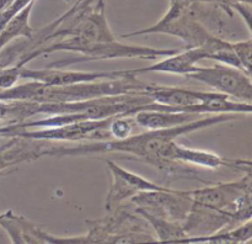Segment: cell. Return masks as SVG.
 Here are the masks:
<instances>
[{
	"label": "cell",
	"instance_id": "obj_25",
	"mask_svg": "<svg viewBox=\"0 0 252 244\" xmlns=\"http://www.w3.org/2000/svg\"><path fill=\"white\" fill-rule=\"evenodd\" d=\"M239 4H245V5H252V0H213V5L221 10L223 12L228 14L229 16L234 15V6Z\"/></svg>",
	"mask_w": 252,
	"mask_h": 244
},
{
	"label": "cell",
	"instance_id": "obj_23",
	"mask_svg": "<svg viewBox=\"0 0 252 244\" xmlns=\"http://www.w3.org/2000/svg\"><path fill=\"white\" fill-rule=\"evenodd\" d=\"M234 52H235L236 57L240 61L241 68L246 74L251 75V68H252V39L249 37L245 41L239 42H231Z\"/></svg>",
	"mask_w": 252,
	"mask_h": 244
},
{
	"label": "cell",
	"instance_id": "obj_22",
	"mask_svg": "<svg viewBox=\"0 0 252 244\" xmlns=\"http://www.w3.org/2000/svg\"><path fill=\"white\" fill-rule=\"evenodd\" d=\"M137 126L133 116H115L111 120L108 131L112 139H123L134 132Z\"/></svg>",
	"mask_w": 252,
	"mask_h": 244
},
{
	"label": "cell",
	"instance_id": "obj_27",
	"mask_svg": "<svg viewBox=\"0 0 252 244\" xmlns=\"http://www.w3.org/2000/svg\"><path fill=\"white\" fill-rule=\"evenodd\" d=\"M169 2L182 5V6H189L193 4H213V0H169Z\"/></svg>",
	"mask_w": 252,
	"mask_h": 244
},
{
	"label": "cell",
	"instance_id": "obj_13",
	"mask_svg": "<svg viewBox=\"0 0 252 244\" xmlns=\"http://www.w3.org/2000/svg\"><path fill=\"white\" fill-rule=\"evenodd\" d=\"M238 224H240V222L230 212L211 209L193 202L182 226L186 237H202L233 228Z\"/></svg>",
	"mask_w": 252,
	"mask_h": 244
},
{
	"label": "cell",
	"instance_id": "obj_17",
	"mask_svg": "<svg viewBox=\"0 0 252 244\" xmlns=\"http://www.w3.org/2000/svg\"><path fill=\"white\" fill-rule=\"evenodd\" d=\"M216 93L217 91H197L180 88V86L148 84L142 94L152 99L154 103L172 106V107H186V106L198 105L216 95Z\"/></svg>",
	"mask_w": 252,
	"mask_h": 244
},
{
	"label": "cell",
	"instance_id": "obj_19",
	"mask_svg": "<svg viewBox=\"0 0 252 244\" xmlns=\"http://www.w3.org/2000/svg\"><path fill=\"white\" fill-rule=\"evenodd\" d=\"M36 1L30 2L21 11L11 17L0 31V51L19 38H31L36 29L30 25V16Z\"/></svg>",
	"mask_w": 252,
	"mask_h": 244
},
{
	"label": "cell",
	"instance_id": "obj_15",
	"mask_svg": "<svg viewBox=\"0 0 252 244\" xmlns=\"http://www.w3.org/2000/svg\"><path fill=\"white\" fill-rule=\"evenodd\" d=\"M53 142L26 137H10L0 144V176L9 174L19 164L43 157V150Z\"/></svg>",
	"mask_w": 252,
	"mask_h": 244
},
{
	"label": "cell",
	"instance_id": "obj_11",
	"mask_svg": "<svg viewBox=\"0 0 252 244\" xmlns=\"http://www.w3.org/2000/svg\"><path fill=\"white\" fill-rule=\"evenodd\" d=\"M162 159L165 162H180L185 164H192L196 167H202L204 169H219V168H230L239 172L250 173L251 160L250 159H228L219 154L208 150L189 148L185 145L177 144L172 140L162 153Z\"/></svg>",
	"mask_w": 252,
	"mask_h": 244
},
{
	"label": "cell",
	"instance_id": "obj_10",
	"mask_svg": "<svg viewBox=\"0 0 252 244\" xmlns=\"http://www.w3.org/2000/svg\"><path fill=\"white\" fill-rule=\"evenodd\" d=\"M110 173V187L105 200L106 212L113 211L122 204L129 201L133 196L143 191L164 190L167 186L157 184L142 175L121 167L111 159H103Z\"/></svg>",
	"mask_w": 252,
	"mask_h": 244
},
{
	"label": "cell",
	"instance_id": "obj_3",
	"mask_svg": "<svg viewBox=\"0 0 252 244\" xmlns=\"http://www.w3.org/2000/svg\"><path fill=\"white\" fill-rule=\"evenodd\" d=\"M148 83L137 75H128L110 80L91 83L71 84V85H47L39 81L30 80L9 89L0 90V100H26L34 103H69L88 100L105 95L143 93Z\"/></svg>",
	"mask_w": 252,
	"mask_h": 244
},
{
	"label": "cell",
	"instance_id": "obj_21",
	"mask_svg": "<svg viewBox=\"0 0 252 244\" xmlns=\"http://www.w3.org/2000/svg\"><path fill=\"white\" fill-rule=\"evenodd\" d=\"M137 212V211H135ZM149 223L158 239V243H179L181 239L186 238L184 226L181 222L170 221V219L155 217L145 212H137Z\"/></svg>",
	"mask_w": 252,
	"mask_h": 244
},
{
	"label": "cell",
	"instance_id": "obj_28",
	"mask_svg": "<svg viewBox=\"0 0 252 244\" xmlns=\"http://www.w3.org/2000/svg\"><path fill=\"white\" fill-rule=\"evenodd\" d=\"M14 1L15 0H0V12H2L4 10H6V9H9Z\"/></svg>",
	"mask_w": 252,
	"mask_h": 244
},
{
	"label": "cell",
	"instance_id": "obj_20",
	"mask_svg": "<svg viewBox=\"0 0 252 244\" xmlns=\"http://www.w3.org/2000/svg\"><path fill=\"white\" fill-rule=\"evenodd\" d=\"M252 239V219L243 222L233 228L223 229L213 234L202 237H186L179 243H216V244H239L249 243Z\"/></svg>",
	"mask_w": 252,
	"mask_h": 244
},
{
	"label": "cell",
	"instance_id": "obj_4",
	"mask_svg": "<svg viewBox=\"0 0 252 244\" xmlns=\"http://www.w3.org/2000/svg\"><path fill=\"white\" fill-rule=\"evenodd\" d=\"M176 48H154V47L138 46V44H126L122 42H84L76 37H65L59 41L52 42L43 48L39 56L54 53V52H71L78 53L76 57H69L66 59H59L49 63V68H63L75 63H84L91 61H107V59L138 58L145 61H154L159 57H167L177 53Z\"/></svg>",
	"mask_w": 252,
	"mask_h": 244
},
{
	"label": "cell",
	"instance_id": "obj_1",
	"mask_svg": "<svg viewBox=\"0 0 252 244\" xmlns=\"http://www.w3.org/2000/svg\"><path fill=\"white\" fill-rule=\"evenodd\" d=\"M236 118L234 113H214L203 118H197L191 122L182 123L170 128L162 130H147L142 133H132L123 139L107 140H90L79 143L78 145H56L54 142L43 150V157H85L96 154H120L121 158L147 163L157 168L165 176L170 177H187L192 180H199V172L189 164L180 162H165L162 153L165 148L181 136L189 135L192 132L211 127L219 123L228 122Z\"/></svg>",
	"mask_w": 252,
	"mask_h": 244
},
{
	"label": "cell",
	"instance_id": "obj_8",
	"mask_svg": "<svg viewBox=\"0 0 252 244\" xmlns=\"http://www.w3.org/2000/svg\"><path fill=\"white\" fill-rule=\"evenodd\" d=\"M186 78L203 83L217 93L224 94L230 99L252 104L251 76L241 69L228 64L218 63L212 67H199Z\"/></svg>",
	"mask_w": 252,
	"mask_h": 244
},
{
	"label": "cell",
	"instance_id": "obj_24",
	"mask_svg": "<svg viewBox=\"0 0 252 244\" xmlns=\"http://www.w3.org/2000/svg\"><path fill=\"white\" fill-rule=\"evenodd\" d=\"M32 1H36V0H15L9 9L0 12V31H1L2 27L5 26V24H6L14 15H16L19 11H21L25 6H27V5Z\"/></svg>",
	"mask_w": 252,
	"mask_h": 244
},
{
	"label": "cell",
	"instance_id": "obj_7",
	"mask_svg": "<svg viewBox=\"0 0 252 244\" xmlns=\"http://www.w3.org/2000/svg\"><path fill=\"white\" fill-rule=\"evenodd\" d=\"M129 202L137 212H145L152 216L184 223L193 204V199L191 190L167 186L164 190L139 192Z\"/></svg>",
	"mask_w": 252,
	"mask_h": 244
},
{
	"label": "cell",
	"instance_id": "obj_5",
	"mask_svg": "<svg viewBox=\"0 0 252 244\" xmlns=\"http://www.w3.org/2000/svg\"><path fill=\"white\" fill-rule=\"evenodd\" d=\"M86 233L83 243H158L152 227L133 209L132 204H122L98 219L85 222Z\"/></svg>",
	"mask_w": 252,
	"mask_h": 244
},
{
	"label": "cell",
	"instance_id": "obj_26",
	"mask_svg": "<svg viewBox=\"0 0 252 244\" xmlns=\"http://www.w3.org/2000/svg\"><path fill=\"white\" fill-rule=\"evenodd\" d=\"M22 128L20 127L19 123H5L0 126V137L1 138H10L16 137Z\"/></svg>",
	"mask_w": 252,
	"mask_h": 244
},
{
	"label": "cell",
	"instance_id": "obj_6",
	"mask_svg": "<svg viewBox=\"0 0 252 244\" xmlns=\"http://www.w3.org/2000/svg\"><path fill=\"white\" fill-rule=\"evenodd\" d=\"M193 202L233 213L240 223L252 219V175L244 173L239 179L216 182L191 190Z\"/></svg>",
	"mask_w": 252,
	"mask_h": 244
},
{
	"label": "cell",
	"instance_id": "obj_16",
	"mask_svg": "<svg viewBox=\"0 0 252 244\" xmlns=\"http://www.w3.org/2000/svg\"><path fill=\"white\" fill-rule=\"evenodd\" d=\"M207 59V53L203 48H185L172 56L164 57V59L153 66L129 69L130 74L139 75L147 73H165L187 76L194 73L198 68L197 63Z\"/></svg>",
	"mask_w": 252,
	"mask_h": 244
},
{
	"label": "cell",
	"instance_id": "obj_2",
	"mask_svg": "<svg viewBox=\"0 0 252 244\" xmlns=\"http://www.w3.org/2000/svg\"><path fill=\"white\" fill-rule=\"evenodd\" d=\"M219 9L213 4H193L182 6L170 4L166 14L157 22L145 29L123 34L122 38L152 34H165L184 41L185 48H203L208 53L220 38L213 31H221L224 21L218 14Z\"/></svg>",
	"mask_w": 252,
	"mask_h": 244
},
{
	"label": "cell",
	"instance_id": "obj_12",
	"mask_svg": "<svg viewBox=\"0 0 252 244\" xmlns=\"http://www.w3.org/2000/svg\"><path fill=\"white\" fill-rule=\"evenodd\" d=\"M133 75L128 70H111V71H80V70H65L62 68L43 69L27 68L26 66L20 69V79L39 81L47 85H71V84L91 83L98 80H110L123 76Z\"/></svg>",
	"mask_w": 252,
	"mask_h": 244
},
{
	"label": "cell",
	"instance_id": "obj_18",
	"mask_svg": "<svg viewBox=\"0 0 252 244\" xmlns=\"http://www.w3.org/2000/svg\"><path fill=\"white\" fill-rule=\"evenodd\" d=\"M199 115L189 112H170L160 110H143L133 115L135 123L144 130H162L197 120Z\"/></svg>",
	"mask_w": 252,
	"mask_h": 244
},
{
	"label": "cell",
	"instance_id": "obj_9",
	"mask_svg": "<svg viewBox=\"0 0 252 244\" xmlns=\"http://www.w3.org/2000/svg\"><path fill=\"white\" fill-rule=\"evenodd\" d=\"M110 118L105 120H88L66 123L54 127L22 128L19 137L33 138V139L49 140V142H84V140H107L112 139L108 131Z\"/></svg>",
	"mask_w": 252,
	"mask_h": 244
},
{
	"label": "cell",
	"instance_id": "obj_14",
	"mask_svg": "<svg viewBox=\"0 0 252 244\" xmlns=\"http://www.w3.org/2000/svg\"><path fill=\"white\" fill-rule=\"evenodd\" d=\"M0 227L10 237L12 243L17 244H62L65 243V237L53 236L41 226L30 221L12 209L0 213Z\"/></svg>",
	"mask_w": 252,
	"mask_h": 244
}]
</instances>
